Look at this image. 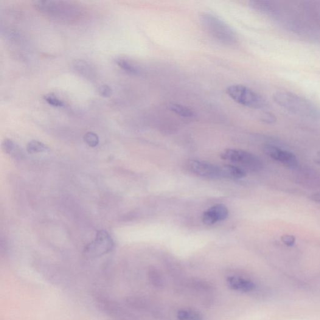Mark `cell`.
<instances>
[{
    "label": "cell",
    "instance_id": "4fadbf2b",
    "mask_svg": "<svg viewBox=\"0 0 320 320\" xmlns=\"http://www.w3.org/2000/svg\"><path fill=\"white\" fill-rule=\"evenodd\" d=\"M223 175L224 178L240 179L245 177V170L232 165H223Z\"/></svg>",
    "mask_w": 320,
    "mask_h": 320
},
{
    "label": "cell",
    "instance_id": "277c9868",
    "mask_svg": "<svg viewBox=\"0 0 320 320\" xmlns=\"http://www.w3.org/2000/svg\"><path fill=\"white\" fill-rule=\"evenodd\" d=\"M99 310L111 320H140L130 308L121 305L109 297L98 294L95 296Z\"/></svg>",
    "mask_w": 320,
    "mask_h": 320
},
{
    "label": "cell",
    "instance_id": "7402d4cb",
    "mask_svg": "<svg viewBox=\"0 0 320 320\" xmlns=\"http://www.w3.org/2000/svg\"><path fill=\"white\" fill-rule=\"evenodd\" d=\"M43 99L49 104V105L54 106V107H61L64 106V103L61 100L53 94H47L43 96Z\"/></svg>",
    "mask_w": 320,
    "mask_h": 320
},
{
    "label": "cell",
    "instance_id": "ffe728a7",
    "mask_svg": "<svg viewBox=\"0 0 320 320\" xmlns=\"http://www.w3.org/2000/svg\"><path fill=\"white\" fill-rule=\"evenodd\" d=\"M27 150L30 153H38L47 152L50 151V148L42 142L33 140L28 143Z\"/></svg>",
    "mask_w": 320,
    "mask_h": 320
},
{
    "label": "cell",
    "instance_id": "3957f363",
    "mask_svg": "<svg viewBox=\"0 0 320 320\" xmlns=\"http://www.w3.org/2000/svg\"><path fill=\"white\" fill-rule=\"evenodd\" d=\"M199 19L203 29L215 40L227 45L237 43V36L234 30L217 15L203 12L199 16Z\"/></svg>",
    "mask_w": 320,
    "mask_h": 320
},
{
    "label": "cell",
    "instance_id": "30bf717a",
    "mask_svg": "<svg viewBox=\"0 0 320 320\" xmlns=\"http://www.w3.org/2000/svg\"><path fill=\"white\" fill-rule=\"evenodd\" d=\"M228 215V209L225 205L223 204H215L203 213L202 221L207 225H212L219 221L226 220Z\"/></svg>",
    "mask_w": 320,
    "mask_h": 320
},
{
    "label": "cell",
    "instance_id": "8fae6325",
    "mask_svg": "<svg viewBox=\"0 0 320 320\" xmlns=\"http://www.w3.org/2000/svg\"><path fill=\"white\" fill-rule=\"evenodd\" d=\"M226 282L230 289L241 293H249L256 288V285L253 281L237 275L227 278Z\"/></svg>",
    "mask_w": 320,
    "mask_h": 320
},
{
    "label": "cell",
    "instance_id": "ac0fdd59",
    "mask_svg": "<svg viewBox=\"0 0 320 320\" xmlns=\"http://www.w3.org/2000/svg\"><path fill=\"white\" fill-rule=\"evenodd\" d=\"M169 108L171 111L182 117L192 118L195 116L194 111L192 109L179 104H172Z\"/></svg>",
    "mask_w": 320,
    "mask_h": 320
},
{
    "label": "cell",
    "instance_id": "9c48e42d",
    "mask_svg": "<svg viewBox=\"0 0 320 320\" xmlns=\"http://www.w3.org/2000/svg\"><path fill=\"white\" fill-rule=\"evenodd\" d=\"M263 150L271 159L280 163L286 167L295 168L299 165L296 156L290 151L283 150L271 145H265Z\"/></svg>",
    "mask_w": 320,
    "mask_h": 320
},
{
    "label": "cell",
    "instance_id": "7c38bea8",
    "mask_svg": "<svg viewBox=\"0 0 320 320\" xmlns=\"http://www.w3.org/2000/svg\"><path fill=\"white\" fill-rule=\"evenodd\" d=\"M73 69L78 75L88 80L95 77V69L88 61L84 60H75L72 63Z\"/></svg>",
    "mask_w": 320,
    "mask_h": 320
},
{
    "label": "cell",
    "instance_id": "484cf974",
    "mask_svg": "<svg viewBox=\"0 0 320 320\" xmlns=\"http://www.w3.org/2000/svg\"><path fill=\"white\" fill-rule=\"evenodd\" d=\"M310 199L314 202L320 203V193H314L310 196Z\"/></svg>",
    "mask_w": 320,
    "mask_h": 320
},
{
    "label": "cell",
    "instance_id": "ba28073f",
    "mask_svg": "<svg viewBox=\"0 0 320 320\" xmlns=\"http://www.w3.org/2000/svg\"><path fill=\"white\" fill-rule=\"evenodd\" d=\"M188 168L191 172L201 177L212 179L223 178L222 165L192 159L188 163Z\"/></svg>",
    "mask_w": 320,
    "mask_h": 320
},
{
    "label": "cell",
    "instance_id": "5bb4252c",
    "mask_svg": "<svg viewBox=\"0 0 320 320\" xmlns=\"http://www.w3.org/2000/svg\"><path fill=\"white\" fill-rule=\"evenodd\" d=\"M248 6L256 12L271 15L275 12V8L270 2L266 1H250L248 2Z\"/></svg>",
    "mask_w": 320,
    "mask_h": 320
},
{
    "label": "cell",
    "instance_id": "5b68a950",
    "mask_svg": "<svg viewBox=\"0 0 320 320\" xmlns=\"http://www.w3.org/2000/svg\"><path fill=\"white\" fill-rule=\"evenodd\" d=\"M226 94L241 105L253 109H262L266 107V101L251 88L242 85H232L226 88Z\"/></svg>",
    "mask_w": 320,
    "mask_h": 320
},
{
    "label": "cell",
    "instance_id": "e0dca14e",
    "mask_svg": "<svg viewBox=\"0 0 320 320\" xmlns=\"http://www.w3.org/2000/svg\"><path fill=\"white\" fill-rule=\"evenodd\" d=\"M2 149L5 153L9 154L10 155L17 157L21 155V149L12 140L5 139L2 142Z\"/></svg>",
    "mask_w": 320,
    "mask_h": 320
},
{
    "label": "cell",
    "instance_id": "7a4b0ae2",
    "mask_svg": "<svg viewBox=\"0 0 320 320\" xmlns=\"http://www.w3.org/2000/svg\"><path fill=\"white\" fill-rule=\"evenodd\" d=\"M273 98L278 105L292 113L312 119L320 118V110L313 103L293 93L278 92Z\"/></svg>",
    "mask_w": 320,
    "mask_h": 320
},
{
    "label": "cell",
    "instance_id": "4316f807",
    "mask_svg": "<svg viewBox=\"0 0 320 320\" xmlns=\"http://www.w3.org/2000/svg\"><path fill=\"white\" fill-rule=\"evenodd\" d=\"M314 162H315L316 164L320 165V151L316 154L315 158H314Z\"/></svg>",
    "mask_w": 320,
    "mask_h": 320
},
{
    "label": "cell",
    "instance_id": "52a82bcc",
    "mask_svg": "<svg viewBox=\"0 0 320 320\" xmlns=\"http://www.w3.org/2000/svg\"><path fill=\"white\" fill-rule=\"evenodd\" d=\"M114 243L110 236L105 230L98 231L96 238L84 249V255L88 258H96L111 252Z\"/></svg>",
    "mask_w": 320,
    "mask_h": 320
},
{
    "label": "cell",
    "instance_id": "9a60e30c",
    "mask_svg": "<svg viewBox=\"0 0 320 320\" xmlns=\"http://www.w3.org/2000/svg\"><path fill=\"white\" fill-rule=\"evenodd\" d=\"M115 63L121 68L128 74L137 75L140 74V70L135 64L124 58H118L115 60Z\"/></svg>",
    "mask_w": 320,
    "mask_h": 320
},
{
    "label": "cell",
    "instance_id": "2e32d148",
    "mask_svg": "<svg viewBox=\"0 0 320 320\" xmlns=\"http://www.w3.org/2000/svg\"><path fill=\"white\" fill-rule=\"evenodd\" d=\"M178 320H204L201 314L192 308H183L178 311Z\"/></svg>",
    "mask_w": 320,
    "mask_h": 320
},
{
    "label": "cell",
    "instance_id": "8992f818",
    "mask_svg": "<svg viewBox=\"0 0 320 320\" xmlns=\"http://www.w3.org/2000/svg\"><path fill=\"white\" fill-rule=\"evenodd\" d=\"M221 159L234 163L254 172H259L263 168V162L254 154L239 149H226L220 154Z\"/></svg>",
    "mask_w": 320,
    "mask_h": 320
},
{
    "label": "cell",
    "instance_id": "cb8c5ba5",
    "mask_svg": "<svg viewBox=\"0 0 320 320\" xmlns=\"http://www.w3.org/2000/svg\"><path fill=\"white\" fill-rule=\"evenodd\" d=\"M261 121L266 124H273L277 121V118L271 113H265L262 115Z\"/></svg>",
    "mask_w": 320,
    "mask_h": 320
},
{
    "label": "cell",
    "instance_id": "44dd1931",
    "mask_svg": "<svg viewBox=\"0 0 320 320\" xmlns=\"http://www.w3.org/2000/svg\"><path fill=\"white\" fill-rule=\"evenodd\" d=\"M84 141L91 147H95L99 143V138L94 132H88L83 136Z\"/></svg>",
    "mask_w": 320,
    "mask_h": 320
},
{
    "label": "cell",
    "instance_id": "6da1fadb",
    "mask_svg": "<svg viewBox=\"0 0 320 320\" xmlns=\"http://www.w3.org/2000/svg\"><path fill=\"white\" fill-rule=\"evenodd\" d=\"M33 6L43 15L50 18L64 22L75 21L82 15V10L71 2L35 1Z\"/></svg>",
    "mask_w": 320,
    "mask_h": 320
},
{
    "label": "cell",
    "instance_id": "d6986e66",
    "mask_svg": "<svg viewBox=\"0 0 320 320\" xmlns=\"http://www.w3.org/2000/svg\"><path fill=\"white\" fill-rule=\"evenodd\" d=\"M148 280L151 284L156 288H162L164 285V278L156 269L152 268L148 272Z\"/></svg>",
    "mask_w": 320,
    "mask_h": 320
},
{
    "label": "cell",
    "instance_id": "603a6c76",
    "mask_svg": "<svg viewBox=\"0 0 320 320\" xmlns=\"http://www.w3.org/2000/svg\"><path fill=\"white\" fill-rule=\"evenodd\" d=\"M98 91L101 96L104 98L110 97L112 94H113V90H112L111 87L107 85H100L98 89Z\"/></svg>",
    "mask_w": 320,
    "mask_h": 320
},
{
    "label": "cell",
    "instance_id": "d4e9b609",
    "mask_svg": "<svg viewBox=\"0 0 320 320\" xmlns=\"http://www.w3.org/2000/svg\"><path fill=\"white\" fill-rule=\"evenodd\" d=\"M282 242L287 246H293L296 242V238L293 235H284L281 237Z\"/></svg>",
    "mask_w": 320,
    "mask_h": 320
}]
</instances>
